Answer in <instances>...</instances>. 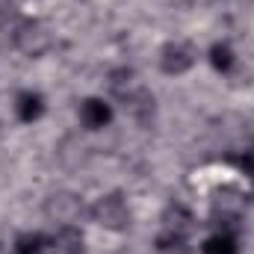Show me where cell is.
<instances>
[{
    "label": "cell",
    "instance_id": "6da1fadb",
    "mask_svg": "<svg viewBox=\"0 0 254 254\" xmlns=\"http://www.w3.org/2000/svg\"><path fill=\"white\" fill-rule=\"evenodd\" d=\"M89 216L92 222H98L101 228L107 231H125L130 228V207L122 195H101L92 207H89Z\"/></svg>",
    "mask_w": 254,
    "mask_h": 254
},
{
    "label": "cell",
    "instance_id": "7a4b0ae2",
    "mask_svg": "<svg viewBox=\"0 0 254 254\" xmlns=\"http://www.w3.org/2000/svg\"><path fill=\"white\" fill-rule=\"evenodd\" d=\"M15 45L24 57H42V54L51 51V33L39 21H24L15 30Z\"/></svg>",
    "mask_w": 254,
    "mask_h": 254
},
{
    "label": "cell",
    "instance_id": "3957f363",
    "mask_svg": "<svg viewBox=\"0 0 254 254\" xmlns=\"http://www.w3.org/2000/svg\"><path fill=\"white\" fill-rule=\"evenodd\" d=\"M192 65H195V48L190 42H169L163 51H160V68L166 74H187Z\"/></svg>",
    "mask_w": 254,
    "mask_h": 254
},
{
    "label": "cell",
    "instance_id": "277c9868",
    "mask_svg": "<svg viewBox=\"0 0 254 254\" xmlns=\"http://www.w3.org/2000/svg\"><path fill=\"white\" fill-rule=\"evenodd\" d=\"M45 213H48L54 222H60V225H74V222L80 219V213H83V204H80V198H77V195L57 192V195H51V198H48Z\"/></svg>",
    "mask_w": 254,
    "mask_h": 254
},
{
    "label": "cell",
    "instance_id": "5b68a950",
    "mask_svg": "<svg viewBox=\"0 0 254 254\" xmlns=\"http://www.w3.org/2000/svg\"><path fill=\"white\" fill-rule=\"evenodd\" d=\"M80 122L89 127V130H104L113 122V107L104 101V98H86L80 104Z\"/></svg>",
    "mask_w": 254,
    "mask_h": 254
},
{
    "label": "cell",
    "instance_id": "8992f818",
    "mask_svg": "<svg viewBox=\"0 0 254 254\" xmlns=\"http://www.w3.org/2000/svg\"><path fill=\"white\" fill-rule=\"evenodd\" d=\"M48 240H51V254H83V234L74 225H60Z\"/></svg>",
    "mask_w": 254,
    "mask_h": 254
},
{
    "label": "cell",
    "instance_id": "52a82bcc",
    "mask_svg": "<svg viewBox=\"0 0 254 254\" xmlns=\"http://www.w3.org/2000/svg\"><path fill=\"white\" fill-rule=\"evenodd\" d=\"M15 113H18V119L24 125H33V122H39L45 116V98L39 92H21L15 98Z\"/></svg>",
    "mask_w": 254,
    "mask_h": 254
},
{
    "label": "cell",
    "instance_id": "ba28073f",
    "mask_svg": "<svg viewBox=\"0 0 254 254\" xmlns=\"http://www.w3.org/2000/svg\"><path fill=\"white\" fill-rule=\"evenodd\" d=\"M201 254H240L237 237L231 231H216L201 243Z\"/></svg>",
    "mask_w": 254,
    "mask_h": 254
},
{
    "label": "cell",
    "instance_id": "9c48e42d",
    "mask_svg": "<svg viewBox=\"0 0 254 254\" xmlns=\"http://www.w3.org/2000/svg\"><path fill=\"white\" fill-rule=\"evenodd\" d=\"M154 249H157V254H190V240H187V234L163 231L154 240Z\"/></svg>",
    "mask_w": 254,
    "mask_h": 254
},
{
    "label": "cell",
    "instance_id": "30bf717a",
    "mask_svg": "<svg viewBox=\"0 0 254 254\" xmlns=\"http://www.w3.org/2000/svg\"><path fill=\"white\" fill-rule=\"evenodd\" d=\"M15 252L18 254H48L51 252V240L39 231H27L15 240Z\"/></svg>",
    "mask_w": 254,
    "mask_h": 254
},
{
    "label": "cell",
    "instance_id": "8fae6325",
    "mask_svg": "<svg viewBox=\"0 0 254 254\" xmlns=\"http://www.w3.org/2000/svg\"><path fill=\"white\" fill-rule=\"evenodd\" d=\"M210 65H213L219 74H228V71L237 65V54H234V48L225 45V42H216V45L210 48Z\"/></svg>",
    "mask_w": 254,
    "mask_h": 254
},
{
    "label": "cell",
    "instance_id": "7c38bea8",
    "mask_svg": "<svg viewBox=\"0 0 254 254\" xmlns=\"http://www.w3.org/2000/svg\"><path fill=\"white\" fill-rule=\"evenodd\" d=\"M163 222H166V231H178V234H187L192 225V216L187 207L181 204H172L166 213H163Z\"/></svg>",
    "mask_w": 254,
    "mask_h": 254
},
{
    "label": "cell",
    "instance_id": "4fadbf2b",
    "mask_svg": "<svg viewBox=\"0 0 254 254\" xmlns=\"http://www.w3.org/2000/svg\"><path fill=\"white\" fill-rule=\"evenodd\" d=\"M234 166H237L246 178H254V148H249V151H240V154L234 157Z\"/></svg>",
    "mask_w": 254,
    "mask_h": 254
}]
</instances>
